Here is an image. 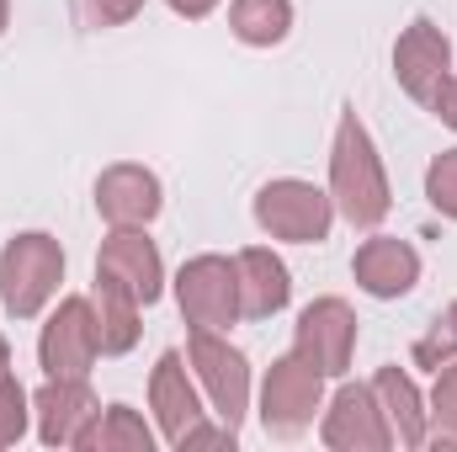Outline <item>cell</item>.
I'll return each instance as SVG.
<instances>
[{
	"label": "cell",
	"mask_w": 457,
	"mask_h": 452,
	"mask_svg": "<svg viewBox=\"0 0 457 452\" xmlns=\"http://www.w3.org/2000/svg\"><path fill=\"white\" fill-rule=\"evenodd\" d=\"M176 304L192 331H228L239 320V266L228 255H192L176 277Z\"/></svg>",
	"instance_id": "obj_5"
},
{
	"label": "cell",
	"mask_w": 457,
	"mask_h": 452,
	"mask_svg": "<svg viewBox=\"0 0 457 452\" xmlns=\"http://www.w3.org/2000/svg\"><path fill=\"white\" fill-rule=\"evenodd\" d=\"M102 356V340H96V314H91V298H64L54 309V320L43 325L37 336V362L48 378H86Z\"/></svg>",
	"instance_id": "obj_8"
},
{
	"label": "cell",
	"mask_w": 457,
	"mask_h": 452,
	"mask_svg": "<svg viewBox=\"0 0 457 452\" xmlns=\"http://www.w3.org/2000/svg\"><path fill=\"white\" fill-rule=\"evenodd\" d=\"M91 314H96V340H102V356H122L138 346V298L112 282L107 272H96V288H91Z\"/></svg>",
	"instance_id": "obj_18"
},
{
	"label": "cell",
	"mask_w": 457,
	"mask_h": 452,
	"mask_svg": "<svg viewBox=\"0 0 457 452\" xmlns=\"http://www.w3.org/2000/svg\"><path fill=\"white\" fill-rule=\"evenodd\" d=\"M255 224L266 229L271 239H293V245H320L330 239V224H336V203L330 192H320L314 181H266L255 192Z\"/></svg>",
	"instance_id": "obj_3"
},
{
	"label": "cell",
	"mask_w": 457,
	"mask_h": 452,
	"mask_svg": "<svg viewBox=\"0 0 457 452\" xmlns=\"http://www.w3.org/2000/svg\"><path fill=\"white\" fill-rule=\"evenodd\" d=\"M314 410H325V372L309 367L298 351L277 356L261 383V426L271 437H298L314 426Z\"/></svg>",
	"instance_id": "obj_4"
},
{
	"label": "cell",
	"mask_w": 457,
	"mask_h": 452,
	"mask_svg": "<svg viewBox=\"0 0 457 452\" xmlns=\"http://www.w3.org/2000/svg\"><path fill=\"white\" fill-rule=\"evenodd\" d=\"M165 5H170L176 16H187V21H203V16H208L219 0H165Z\"/></svg>",
	"instance_id": "obj_27"
},
{
	"label": "cell",
	"mask_w": 457,
	"mask_h": 452,
	"mask_svg": "<svg viewBox=\"0 0 457 452\" xmlns=\"http://www.w3.org/2000/svg\"><path fill=\"white\" fill-rule=\"evenodd\" d=\"M293 351L320 367L325 378H341L351 367V351H356V314L345 298H314L303 314H298V331H293Z\"/></svg>",
	"instance_id": "obj_9"
},
{
	"label": "cell",
	"mask_w": 457,
	"mask_h": 452,
	"mask_svg": "<svg viewBox=\"0 0 457 452\" xmlns=\"http://www.w3.org/2000/svg\"><path fill=\"white\" fill-rule=\"evenodd\" d=\"M228 32L250 48H277L293 32V0H234Z\"/></svg>",
	"instance_id": "obj_19"
},
{
	"label": "cell",
	"mask_w": 457,
	"mask_h": 452,
	"mask_svg": "<svg viewBox=\"0 0 457 452\" xmlns=\"http://www.w3.org/2000/svg\"><path fill=\"white\" fill-rule=\"evenodd\" d=\"M80 452H154V431L133 405H107L80 437Z\"/></svg>",
	"instance_id": "obj_20"
},
{
	"label": "cell",
	"mask_w": 457,
	"mask_h": 452,
	"mask_svg": "<svg viewBox=\"0 0 457 452\" xmlns=\"http://www.w3.org/2000/svg\"><path fill=\"white\" fill-rule=\"evenodd\" d=\"M431 113L442 117L447 128H457V75H453V80H447V86H442V96L431 102Z\"/></svg>",
	"instance_id": "obj_26"
},
{
	"label": "cell",
	"mask_w": 457,
	"mask_h": 452,
	"mask_svg": "<svg viewBox=\"0 0 457 452\" xmlns=\"http://www.w3.org/2000/svg\"><path fill=\"white\" fill-rule=\"evenodd\" d=\"M394 80L420 107H431L442 96V86L453 80V43H447V32L436 21L420 16V21H410L399 32V43H394Z\"/></svg>",
	"instance_id": "obj_7"
},
{
	"label": "cell",
	"mask_w": 457,
	"mask_h": 452,
	"mask_svg": "<svg viewBox=\"0 0 457 452\" xmlns=\"http://www.w3.org/2000/svg\"><path fill=\"white\" fill-rule=\"evenodd\" d=\"M11 372V346H5V336H0V378Z\"/></svg>",
	"instance_id": "obj_28"
},
{
	"label": "cell",
	"mask_w": 457,
	"mask_h": 452,
	"mask_svg": "<svg viewBox=\"0 0 457 452\" xmlns=\"http://www.w3.org/2000/svg\"><path fill=\"white\" fill-rule=\"evenodd\" d=\"M330 203L341 208L345 224H356V229H378L388 219V208H394L383 160L372 149V133L361 128V117L351 107L341 113L336 144H330Z\"/></svg>",
	"instance_id": "obj_1"
},
{
	"label": "cell",
	"mask_w": 457,
	"mask_h": 452,
	"mask_svg": "<svg viewBox=\"0 0 457 452\" xmlns=\"http://www.w3.org/2000/svg\"><path fill=\"white\" fill-rule=\"evenodd\" d=\"M351 277L361 293L372 298H404L415 282H420V250L410 239H394V234H372L361 239V250L351 255Z\"/></svg>",
	"instance_id": "obj_13"
},
{
	"label": "cell",
	"mask_w": 457,
	"mask_h": 452,
	"mask_svg": "<svg viewBox=\"0 0 457 452\" xmlns=\"http://www.w3.org/2000/svg\"><path fill=\"white\" fill-rule=\"evenodd\" d=\"M415 367H447V362H457V298L431 320V331L415 340Z\"/></svg>",
	"instance_id": "obj_21"
},
{
	"label": "cell",
	"mask_w": 457,
	"mask_h": 452,
	"mask_svg": "<svg viewBox=\"0 0 457 452\" xmlns=\"http://www.w3.org/2000/svg\"><path fill=\"white\" fill-rule=\"evenodd\" d=\"M96 272H107L112 282H122L138 304H154L165 293V266H160V250H154V239L144 229H112L102 239Z\"/></svg>",
	"instance_id": "obj_14"
},
{
	"label": "cell",
	"mask_w": 457,
	"mask_h": 452,
	"mask_svg": "<svg viewBox=\"0 0 457 452\" xmlns=\"http://www.w3.org/2000/svg\"><path fill=\"white\" fill-rule=\"evenodd\" d=\"M64 282V250L54 234L27 229L16 239H5L0 250V309L11 320H37L43 304L59 293Z\"/></svg>",
	"instance_id": "obj_2"
},
{
	"label": "cell",
	"mask_w": 457,
	"mask_h": 452,
	"mask_svg": "<svg viewBox=\"0 0 457 452\" xmlns=\"http://www.w3.org/2000/svg\"><path fill=\"white\" fill-rule=\"evenodd\" d=\"M32 415H37V437L43 448H80V437L91 431V421L102 415L96 394L86 378H48L32 394Z\"/></svg>",
	"instance_id": "obj_11"
},
{
	"label": "cell",
	"mask_w": 457,
	"mask_h": 452,
	"mask_svg": "<svg viewBox=\"0 0 457 452\" xmlns=\"http://www.w3.org/2000/svg\"><path fill=\"white\" fill-rule=\"evenodd\" d=\"M426 197L442 219H457V149H442L426 171Z\"/></svg>",
	"instance_id": "obj_25"
},
{
	"label": "cell",
	"mask_w": 457,
	"mask_h": 452,
	"mask_svg": "<svg viewBox=\"0 0 457 452\" xmlns=\"http://www.w3.org/2000/svg\"><path fill=\"white\" fill-rule=\"evenodd\" d=\"M187 362H192L213 415L224 426H239L245 410H250V362H245V351H234L228 340H219V331H197L192 346H187Z\"/></svg>",
	"instance_id": "obj_6"
},
{
	"label": "cell",
	"mask_w": 457,
	"mask_h": 452,
	"mask_svg": "<svg viewBox=\"0 0 457 452\" xmlns=\"http://www.w3.org/2000/svg\"><path fill=\"white\" fill-rule=\"evenodd\" d=\"M160 176L144 171V165H107L96 176V213L112 229H144L154 213H160Z\"/></svg>",
	"instance_id": "obj_15"
},
{
	"label": "cell",
	"mask_w": 457,
	"mask_h": 452,
	"mask_svg": "<svg viewBox=\"0 0 457 452\" xmlns=\"http://www.w3.org/2000/svg\"><path fill=\"white\" fill-rule=\"evenodd\" d=\"M27 415H32V399H27V389L5 372V378H0V448H16V442L27 437Z\"/></svg>",
	"instance_id": "obj_24"
},
{
	"label": "cell",
	"mask_w": 457,
	"mask_h": 452,
	"mask_svg": "<svg viewBox=\"0 0 457 452\" xmlns=\"http://www.w3.org/2000/svg\"><path fill=\"white\" fill-rule=\"evenodd\" d=\"M70 11H75V27H86V32H107V27L133 21V16L144 11V0H70Z\"/></svg>",
	"instance_id": "obj_23"
},
{
	"label": "cell",
	"mask_w": 457,
	"mask_h": 452,
	"mask_svg": "<svg viewBox=\"0 0 457 452\" xmlns=\"http://www.w3.org/2000/svg\"><path fill=\"white\" fill-rule=\"evenodd\" d=\"M5 21H11V0H0V32H5Z\"/></svg>",
	"instance_id": "obj_29"
},
{
	"label": "cell",
	"mask_w": 457,
	"mask_h": 452,
	"mask_svg": "<svg viewBox=\"0 0 457 452\" xmlns=\"http://www.w3.org/2000/svg\"><path fill=\"white\" fill-rule=\"evenodd\" d=\"M320 437L330 452H383L394 448V431L372 399V383H341L336 399L325 405V421H320Z\"/></svg>",
	"instance_id": "obj_10"
},
{
	"label": "cell",
	"mask_w": 457,
	"mask_h": 452,
	"mask_svg": "<svg viewBox=\"0 0 457 452\" xmlns=\"http://www.w3.org/2000/svg\"><path fill=\"white\" fill-rule=\"evenodd\" d=\"M149 410L165 431L170 448H187L192 431L203 426V399H197V383L187 378V356L181 351H165L149 372Z\"/></svg>",
	"instance_id": "obj_12"
},
{
	"label": "cell",
	"mask_w": 457,
	"mask_h": 452,
	"mask_svg": "<svg viewBox=\"0 0 457 452\" xmlns=\"http://www.w3.org/2000/svg\"><path fill=\"white\" fill-rule=\"evenodd\" d=\"M234 266H239V314H245V320H271V314L287 309V298H293V277H287L282 255L250 245V250L234 255Z\"/></svg>",
	"instance_id": "obj_16"
},
{
	"label": "cell",
	"mask_w": 457,
	"mask_h": 452,
	"mask_svg": "<svg viewBox=\"0 0 457 452\" xmlns=\"http://www.w3.org/2000/svg\"><path fill=\"white\" fill-rule=\"evenodd\" d=\"M372 399H378V410H383V421H388L399 448H426L431 415H426V399H420V389H415V378L404 367H378Z\"/></svg>",
	"instance_id": "obj_17"
},
{
	"label": "cell",
	"mask_w": 457,
	"mask_h": 452,
	"mask_svg": "<svg viewBox=\"0 0 457 452\" xmlns=\"http://www.w3.org/2000/svg\"><path fill=\"white\" fill-rule=\"evenodd\" d=\"M431 426H436V442L457 448V362L436 367V389H431Z\"/></svg>",
	"instance_id": "obj_22"
}]
</instances>
